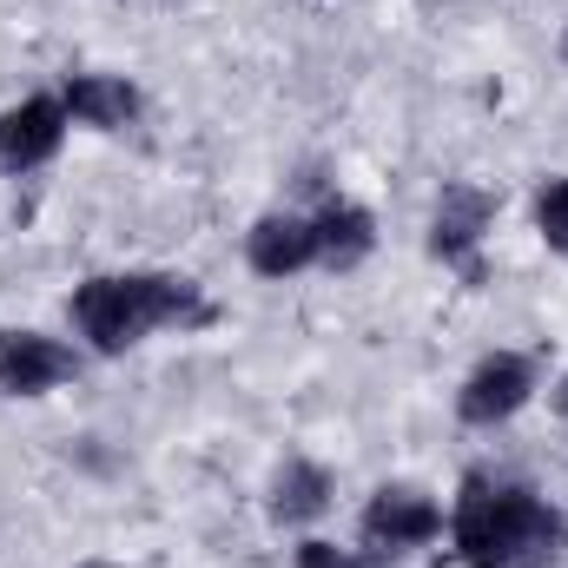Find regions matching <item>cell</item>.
Here are the masks:
<instances>
[{"label": "cell", "mask_w": 568, "mask_h": 568, "mask_svg": "<svg viewBox=\"0 0 568 568\" xmlns=\"http://www.w3.org/2000/svg\"><path fill=\"white\" fill-rule=\"evenodd\" d=\"M456 556L469 568H556L568 549V523L523 483L469 476L449 509Z\"/></svg>", "instance_id": "obj_1"}, {"label": "cell", "mask_w": 568, "mask_h": 568, "mask_svg": "<svg viewBox=\"0 0 568 568\" xmlns=\"http://www.w3.org/2000/svg\"><path fill=\"white\" fill-rule=\"evenodd\" d=\"M199 317H212L199 284L172 278V272H106V278H87L73 291V324L106 357L133 351L140 337L165 331V324H199Z\"/></svg>", "instance_id": "obj_2"}, {"label": "cell", "mask_w": 568, "mask_h": 568, "mask_svg": "<svg viewBox=\"0 0 568 568\" xmlns=\"http://www.w3.org/2000/svg\"><path fill=\"white\" fill-rule=\"evenodd\" d=\"M529 397H536V364H529L523 351H496V357H483V364L469 371V384L456 390V417L476 424V429H496V424H509Z\"/></svg>", "instance_id": "obj_3"}, {"label": "cell", "mask_w": 568, "mask_h": 568, "mask_svg": "<svg viewBox=\"0 0 568 568\" xmlns=\"http://www.w3.org/2000/svg\"><path fill=\"white\" fill-rule=\"evenodd\" d=\"M80 377V357L60 344V337H40V331H0V390L13 397H40L53 384Z\"/></svg>", "instance_id": "obj_4"}, {"label": "cell", "mask_w": 568, "mask_h": 568, "mask_svg": "<svg viewBox=\"0 0 568 568\" xmlns=\"http://www.w3.org/2000/svg\"><path fill=\"white\" fill-rule=\"evenodd\" d=\"M436 536H443V509H436L429 496H417V489H377L371 509H364V542L384 549V556L424 549Z\"/></svg>", "instance_id": "obj_5"}, {"label": "cell", "mask_w": 568, "mask_h": 568, "mask_svg": "<svg viewBox=\"0 0 568 568\" xmlns=\"http://www.w3.org/2000/svg\"><path fill=\"white\" fill-rule=\"evenodd\" d=\"M60 140H67V106L47 100V93L0 113V165H13V172L47 165V159L60 152Z\"/></svg>", "instance_id": "obj_6"}, {"label": "cell", "mask_w": 568, "mask_h": 568, "mask_svg": "<svg viewBox=\"0 0 568 568\" xmlns=\"http://www.w3.org/2000/svg\"><path fill=\"white\" fill-rule=\"evenodd\" d=\"M489 219H496V199H489L483 185H443L436 225H429V252L449 258V265H469V252L483 245Z\"/></svg>", "instance_id": "obj_7"}, {"label": "cell", "mask_w": 568, "mask_h": 568, "mask_svg": "<svg viewBox=\"0 0 568 568\" xmlns=\"http://www.w3.org/2000/svg\"><path fill=\"white\" fill-rule=\"evenodd\" d=\"M245 258H252L258 278H291V272H304L317 258V225L311 219H291V212H272V219L252 225Z\"/></svg>", "instance_id": "obj_8"}, {"label": "cell", "mask_w": 568, "mask_h": 568, "mask_svg": "<svg viewBox=\"0 0 568 568\" xmlns=\"http://www.w3.org/2000/svg\"><path fill=\"white\" fill-rule=\"evenodd\" d=\"M60 106H67V120L113 133V126H133L140 93H133L120 73H73V80H67V93H60Z\"/></svg>", "instance_id": "obj_9"}, {"label": "cell", "mask_w": 568, "mask_h": 568, "mask_svg": "<svg viewBox=\"0 0 568 568\" xmlns=\"http://www.w3.org/2000/svg\"><path fill=\"white\" fill-rule=\"evenodd\" d=\"M311 225H317V258L337 265V272H351V265L371 258V245H377V219H371L364 205H351V199H331Z\"/></svg>", "instance_id": "obj_10"}, {"label": "cell", "mask_w": 568, "mask_h": 568, "mask_svg": "<svg viewBox=\"0 0 568 568\" xmlns=\"http://www.w3.org/2000/svg\"><path fill=\"white\" fill-rule=\"evenodd\" d=\"M324 503H331V469L291 456L278 469V483H272V516L278 523H311V516H324Z\"/></svg>", "instance_id": "obj_11"}, {"label": "cell", "mask_w": 568, "mask_h": 568, "mask_svg": "<svg viewBox=\"0 0 568 568\" xmlns=\"http://www.w3.org/2000/svg\"><path fill=\"white\" fill-rule=\"evenodd\" d=\"M536 225H542V239L568 252V179H549L542 185V199H536Z\"/></svg>", "instance_id": "obj_12"}, {"label": "cell", "mask_w": 568, "mask_h": 568, "mask_svg": "<svg viewBox=\"0 0 568 568\" xmlns=\"http://www.w3.org/2000/svg\"><path fill=\"white\" fill-rule=\"evenodd\" d=\"M297 568H371V562H357L337 542H297Z\"/></svg>", "instance_id": "obj_13"}, {"label": "cell", "mask_w": 568, "mask_h": 568, "mask_svg": "<svg viewBox=\"0 0 568 568\" xmlns=\"http://www.w3.org/2000/svg\"><path fill=\"white\" fill-rule=\"evenodd\" d=\"M556 410H562V417H568V377H562V390H556Z\"/></svg>", "instance_id": "obj_14"}, {"label": "cell", "mask_w": 568, "mask_h": 568, "mask_svg": "<svg viewBox=\"0 0 568 568\" xmlns=\"http://www.w3.org/2000/svg\"><path fill=\"white\" fill-rule=\"evenodd\" d=\"M87 568H106V562H87Z\"/></svg>", "instance_id": "obj_15"}]
</instances>
